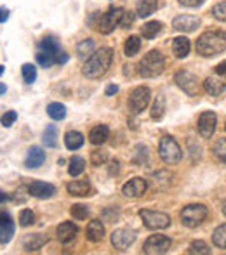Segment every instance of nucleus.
<instances>
[{
  "label": "nucleus",
  "instance_id": "obj_1",
  "mask_svg": "<svg viewBox=\"0 0 226 255\" xmlns=\"http://www.w3.org/2000/svg\"><path fill=\"white\" fill-rule=\"evenodd\" d=\"M113 61V51L110 47H101L99 51H94L87 57L84 68H82V75L87 77L89 80H98L108 71Z\"/></svg>",
  "mask_w": 226,
  "mask_h": 255
},
{
  "label": "nucleus",
  "instance_id": "obj_2",
  "mask_svg": "<svg viewBox=\"0 0 226 255\" xmlns=\"http://www.w3.org/2000/svg\"><path fill=\"white\" fill-rule=\"evenodd\" d=\"M197 52L204 57H213L226 51V31L211 30L206 31L197 40Z\"/></svg>",
  "mask_w": 226,
  "mask_h": 255
},
{
  "label": "nucleus",
  "instance_id": "obj_3",
  "mask_svg": "<svg viewBox=\"0 0 226 255\" xmlns=\"http://www.w3.org/2000/svg\"><path fill=\"white\" fill-rule=\"evenodd\" d=\"M164 68H166V57L162 56V52L150 51L139 61L138 73L145 78H153V77H159L164 71Z\"/></svg>",
  "mask_w": 226,
  "mask_h": 255
},
{
  "label": "nucleus",
  "instance_id": "obj_4",
  "mask_svg": "<svg viewBox=\"0 0 226 255\" xmlns=\"http://www.w3.org/2000/svg\"><path fill=\"white\" fill-rule=\"evenodd\" d=\"M159 156L162 158L164 163L167 165H176L181 161L183 158V153H181V148H179L178 141L171 135H164L159 142Z\"/></svg>",
  "mask_w": 226,
  "mask_h": 255
},
{
  "label": "nucleus",
  "instance_id": "obj_5",
  "mask_svg": "<svg viewBox=\"0 0 226 255\" xmlns=\"http://www.w3.org/2000/svg\"><path fill=\"white\" fill-rule=\"evenodd\" d=\"M207 214H209V210H207L206 205L192 203V205H186L181 210V221L186 228L193 229V228H199V226L206 221Z\"/></svg>",
  "mask_w": 226,
  "mask_h": 255
},
{
  "label": "nucleus",
  "instance_id": "obj_6",
  "mask_svg": "<svg viewBox=\"0 0 226 255\" xmlns=\"http://www.w3.org/2000/svg\"><path fill=\"white\" fill-rule=\"evenodd\" d=\"M139 217L143 219V224L152 231H160V229H167L171 226V217L164 212H155L143 208L139 210Z\"/></svg>",
  "mask_w": 226,
  "mask_h": 255
},
{
  "label": "nucleus",
  "instance_id": "obj_7",
  "mask_svg": "<svg viewBox=\"0 0 226 255\" xmlns=\"http://www.w3.org/2000/svg\"><path fill=\"white\" fill-rule=\"evenodd\" d=\"M125 10L122 7H110L106 12H103V16L99 17L98 23V31L103 35H110L117 26H120L122 16Z\"/></svg>",
  "mask_w": 226,
  "mask_h": 255
},
{
  "label": "nucleus",
  "instance_id": "obj_8",
  "mask_svg": "<svg viewBox=\"0 0 226 255\" xmlns=\"http://www.w3.org/2000/svg\"><path fill=\"white\" fill-rule=\"evenodd\" d=\"M150 98H152V91L148 87H136L134 91L129 96V110L131 113L139 115L150 103Z\"/></svg>",
  "mask_w": 226,
  "mask_h": 255
},
{
  "label": "nucleus",
  "instance_id": "obj_9",
  "mask_svg": "<svg viewBox=\"0 0 226 255\" xmlns=\"http://www.w3.org/2000/svg\"><path fill=\"white\" fill-rule=\"evenodd\" d=\"M171 249V238L164 235H152L143 245V252L148 255H160L169 252Z\"/></svg>",
  "mask_w": 226,
  "mask_h": 255
},
{
  "label": "nucleus",
  "instance_id": "obj_10",
  "mask_svg": "<svg viewBox=\"0 0 226 255\" xmlns=\"http://www.w3.org/2000/svg\"><path fill=\"white\" fill-rule=\"evenodd\" d=\"M174 82L178 84V87L181 91H185V94L188 96H199V78L190 71H178L174 77Z\"/></svg>",
  "mask_w": 226,
  "mask_h": 255
},
{
  "label": "nucleus",
  "instance_id": "obj_11",
  "mask_svg": "<svg viewBox=\"0 0 226 255\" xmlns=\"http://www.w3.org/2000/svg\"><path fill=\"white\" fill-rule=\"evenodd\" d=\"M216 124H218L216 113H213V111H204L199 118V124H197L199 134L202 135L204 139L213 137V134L216 132Z\"/></svg>",
  "mask_w": 226,
  "mask_h": 255
},
{
  "label": "nucleus",
  "instance_id": "obj_12",
  "mask_svg": "<svg viewBox=\"0 0 226 255\" xmlns=\"http://www.w3.org/2000/svg\"><path fill=\"white\" fill-rule=\"evenodd\" d=\"M136 242V233L131 229H117L112 233V245L120 252H125Z\"/></svg>",
  "mask_w": 226,
  "mask_h": 255
},
{
  "label": "nucleus",
  "instance_id": "obj_13",
  "mask_svg": "<svg viewBox=\"0 0 226 255\" xmlns=\"http://www.w3.org/2000/svg\"><path fill=\"white\" fill-rule=\"evenodd\" d=\"M14 231H16L14 219L7 212H0V245L9 243L14 236Z\"/></svg>",
  "mask_w": 226,
  "mask_h": 255
},
{
  "label": "nucleus",
  "instance_id": "obj_14",
  "mask_svg": "<svg viewBox=\"0 0 226 255\" xmlns=\"http://www.w3.org/2000/svg\"><path fill=\"white\" fill-rule=\"evenodd\" d=\"M146 189H148V184H146V181L141 177L131 179V181L122 186V193H124L127 198H139V196L145 195Z\"/></svg>",
  "mask_w": 226,
  "mask_h": 255
},
{
  "label": "nucleus",
  "instance_id": "obj_15",
  "mask_svg": "<svg viewBox=\"0 0 226 255\" xmlns=\"http://www.w3.org/2000/svg\"><path fill=\"white\" fill-rule=\"evenodd\" d=\"M28 191H30L31 196L40 200H47L52 198L56 195V188L49 182H42V181H33L30 186H28Z\"/></svg>",
  "mask_w": 226,
  "mask_h": 255
},
{
  "label": "nucleus",
  "instance_id": "obj_16",
  "mask_svg": "<svg viewBox=\"0 0 226 255\" xmlns=\"http://www.w3.org/2000/svg\"><path fill=\"white\" fill-rule=\"evenodd\" d=\"M172 26H174V30L183 31V33H192V31H195L197 28L200 26V19L195 16H188V14H185V16L176 17V19L172 21Z\"/></svg>",
  "mask_w": 226,
  "mask_h": 255
},
{
  "label": "nucleus",
  "instance_id": "obj_17",
  "mask_svg": "<svg viewBox=\"0 0 226 255\" xmlns=\"http://www.w3.org/2000/svg\"><path fill=\"white\" fill-rule=\"evenodd\" d=\"M77 233H78V228L73 222H63V224H59L56 229L57 240H59L61 243H64V245L73 242V240L77 238Z\"/></svg>",
  "mask_w": 226,
  "mask_h": 255
},
{
  "label": "nucleus",
  "instance_id": "obj_18",
  "mask_svg": "<svg viewBox=\"0 0 226 255\" xmlns=\"http://www.w3.org/2000/svg\"><path fill=\"white\" fill-rule=\"evenodd\" d=\"M45 161V151L38 146H31L28 149V154H26V160H24V165L28 168H38L40 165H44Z\"/></svg>",
  "mask_w": 226,
  "mask_h": 255
},
{
  "label": "nucleus",
  "instance_id": "obj_19",
  "mask_svg": "<svg viewBox=\"0 0 226 255\" xmlns=\"http://www.w3.org/2000/svg\"><path fill=\"white\" fill-rule=\"evenodd\" d=\"M85 236H87L89 242L92 243H98L105 238V226H103L101 221H91L87 224V229H85Z\"/></svg>",
  "mask_w": 226,
  "mask_h": 255
},
{
  "label": "nucleus",
  "instance_id": "obj_20",
  "mask_svg": "<svg viewBox=\"0 0 226 255\" xmlns=\"http://www.w3.org/2000/svg\"><path fill=\"white\" fill-rule=\"evenodd\" d=\"M47 242H49L47 236L37 233V235H30L23 240V249L26 250V252H35V250H40Z\"/></svg>",
  "mask_w": 226,
  "mask_h": 255
},
{
  "label": "nucleus",
  "instance_id": "obj_21",
  "mask_svg": "<svg viewBox=\"0 0 226 255\" xmlns=\"http://www.w3.org/2000/svg\"><path fill=\"white\" fill-rule=\"evenodd\" d=\"M204 91H206L209 96H214V98H216V96H221L226 91V84L218 77H209V78H206V82H204Z\"/></svg>",
  "mask_w": 226,
  "mask_h": 255
},
{
  "label": "nucleus",
  "instance_id": "obj_22",
  "mask_svg": "<svg viewBox=\"0 0 226 255\" xmlns=\"http://www.w3.org/2000/svg\"><path fill=\"white\" fill-rule=\"evenodd\" d=\"M190 51H192V44L186 37H178L172 40V52L178 59H185Z\"/></svg>",
  "mask_w": 226,
  "mask_h": 255
},
{
  "label": "nucleus",
  "instance_id": "obj_23",
  "mask_svg": "<svg viewBox=\"0 0 226 255\" xmlns=\"http://www.w3.org/2000/svg\"><path fill=\"white\" fill-rule=\"evenodd\" d=\"M110 137V128L106 125H98L89 132V141L94 146H101L103 142H106V139Z\"/></svg>",
  "mask_w": 226,
  "mask_h": 255
},
{
  "label": "nucleus",
  "instance_id": "obj_24",
  "mask_svg": "<svg viewBox=\"0 0 226 255\" xmlns=\"http://www.w3.org/2000/svg\"><path fill=\"white\" fill-rule=\"evenodd\" d=\"M66 191L71 196H87L91 193V184L89 181H73L66 184Z\"/></svg>",
  "mask_w": 226,
  "mask_h": 255
},
{
  "label": "nucleus",
  "instance_id": "obj_25",
  "mask_svg": "<svg viewBox=\"0 0 226 255\" xmlns=\"http://www.w3.org/2000/svg\"><path fill=\"white\" fill-rule=\"evenodd\" d=\"M157 9H159V0H139L136 3V12H138L139 17L152 16Z\"/></svg>",
  "mask_w": 226,
  "mask_h": 255
},
{
  "label": "nucleus",
  "instance_id": "obj_26",
  "mask_svg": "<svg viewBox=\"0 0 226 255\" xmlns=\"http://www.w3.org/2000/svg\"><path fill=\"white\" fill-rule=\"evenodd\" d=\"M84 141H85V137L77 130H70V132H66V135H64V146H66L70 151L80 149L82 146H84Z\"/></svg>",
  "mask_w": 226,
  "mask_h": 255
},
{
  "label": "nucleus",
  "instance_id": "obj_27",
  "mask_svg": "<svg viewBox=\"0 0 226 255\" xmlns=\"http://www.w3.org/2000/svg\"><path fill=\"white\" fill-rule=\"evenodd\" d=\"M139 49H141V38L138 37V35H131V37L125 40L124 44V52L127 57H132L136 56V54L139 52Z\"/></svg>",
  "mask_w": 226,
  "mask_h": 255
},
{
  "label": "nucleus",
  "instance_id": "obj_28",
  "mask_svg": "<svg viewBox=\"0 0 226 255\" xmlns=\"http://www.w3.org/2000/svg\"><path fill=\"white\" fill-rule=\"evenodd\" d=\"M160 31H162V23H160V21H150V23L143 24V28H141V35L145 38H148V40L155 38Z\"/></svg>",
  "mask_w": 226,
  "mask_h": 255
},
{
  "label": "nucleus",
  "instance_id": "obj_29",
  "mask_svg": "<svg viewBox=\"0 0 226 255\" xmlns=\"http://www.w3.org/2000/svg\"><path fill=\"white\" fill-rule=\"evenodd\" d=\"M85 170V160L82 156H73L70 160V165H68V174L71 177H78L82 172Z\"/></svg>",
  "mask_w": 226,
  "mask_h": 255
},
{
  "label": "nucleus",
  "instance_id": "obj_30",
  "mask_svg": "<svg viewBox=\"0 0 226 255\" xmlns=\"http://www.w3.org/2000/svg\"><path fill=\"white\" fill-rule=\"evenodd\" d=\"M42 141H44V144L47 146V148H56L57 146V128H56L54 124H51V125L45 127Z\"/></svg>",
  "mask_w": 226,
  "mask_h": 255
},
{
  "label": "nucleus",
  "instance_id": "obj_31",
  "mask_svg": "<svg viewBox=\"0 0 226 255\" xmlns=\"http://www.w3.org/2000/svg\"><path fill=\"white\" fill-rule=\"evenodd\" d=\"M47 115L52 118V120H63L64 117H66V106L61 103H51L47 106Z\"/></svg>",
  "mask_w": 226,
  "mask_h": 255
},
{
  "label": "nucleus",
  "instance_id": "obj_32",
  "mask_svg": "<svg viewBox=\"0 0 226 255\" xmlns=\"http://www.w3.org/2000/svg\"><path fill=\"white\" fill-rule=\"evenodd\" d=\"M37 63L40 64L42 68H51L52 64L57 63V56H56V54H52V52H47V51H42V49H38Z\"/></svg>",
  "mask_w": 226,
  "mask_h": 255
},
{
  "label": "nucleus",
  "instance_id": "obj_33",
  "mask_svg": "<svg viewBox=\"0 0 226 255\" xmlns=\"http://www.w3.org/2000/svg\"><path fill=\"white\" fill-rule=\"evenodd\" d=\"M38 49H42V51H47V52H52V54H56V56L61 52L59 42H57L54 37H45V38H42L40 44H38Z\"/></svg>",
  "mask_w": 226,
  "mask_h": 255
},
{
  "label": "nucleus",
  "instance_id": "obj_34",
  "mask_svg": "<svg viewBox=\"0 0 226 255\" xmlns=\"http://www.w3.org/2000/svg\"><path fill=\"white\" fill-rule=\"evenodd\" d=\"M94 47H96V44L92 38H85V40L78 42V45H77L78 57H89L92 52H94Z\"/></svg>",
  "mask_w": 226,
  "mask_h": 255
},
{
  "label": "nucleus",
  "instance_id": "obj_35",
  "mask_svg": "<svg viewBox=\"0 0 226 255\" xmlns=\"http://www.w3.org/2000/svg\"><path fill=\"white\" fill-rule=\"evenodd\" d=\"M213 243L218 247V249H226V224H221L214 229Z\"/></svg>",
  "mask_w": 226,
  "mask_h": 255
},
{
  "label": "nucleus",
  "instance_id": "obj_36",
  "mask_svg": "<svg viewBox=\"0 0 226 255\" xmlns=\"http://www.w3.org/2000/svg\"><path fill=\"white\" fill-rule=\"evenodd\" d=\"M164 113H166V99H164V96H157L155 103L152 106V118L153 120H162Z\"/></svg>",
  "mask_w": 226,
  "mask_h": 255
},
{
  "label": "nucleus",
  "instance_id": "obj_37",
  "mask_svg": "<svg viewBox=\"0 0 226 255\" xmlns=\"http://www.w3.org/2000/svg\"><path fill=\"white\" fill-rule=\"evenodd\" d=\"M21 73H23V80L24 84H33L35 80H37V68L33 66L31 63H24L23 66H21Z\"/></svg>",
  "mask_w": 226,
  "mask_h": 255
},
{
  "label": "nucleus",
  "instance_id": "obj_38",
  "mask_svg": "<svg viewBox=\"0 0 226 255\" xmlns=\"http://www.w3.org/2000/svg\"><path fill=\"white\" fill-rule=\"evenodd\" d=\"M188 254L190 255H209L211 249L206 242L197 240V242H192V245H190V249H188Z\"/></svg>",
  "mask_w": 226,
  "mask_h": 255
},
{
  "label": "nucleus",
  "instance_id": "obj_39",
  "mask_svg": "<svg viewBox=\"0 0 226 255\" xmlns=\"http://www.w3.org/2000/svg\"><path fill=\"white\" fill-rule=\"evenodd\" d=\"M89 207L87 205H82V203H77V205H73V207L70 208V214H71V217L75 219V221H85L87 219V215H89Z\"/></svg>",
  "mask_w": 226,
  "mask_h": 255
},
{
  "label": "nucleus",
  "instance_id": "obj_40",
  "mask_svg": "<svg viewBox=\"0 0 226 255\" xmlns=\"http://www.w3.org/2000/svg\"><path fill=\"white\" fill-rule=\"evenodd\" d=\"M106 160H108V153L103 151V149H96V151L91 153V163L94 167H99V165H105Z\"/></svg>",
  "mask_w": 226,
  "mask_h": 255
},
{
  "label": "nucleus",
  "instance_id": "obj_41",
  "mask_svg": "<svg viewBox=\"0 0 226 255\" xmlns=\"http://www.w3.org/2000/svg\"><path fill=\"white\" fill-rule=\"evenodd\" d=\"M33 222H35V214L30 208H24V210L19 212V226L26 228V226H31Z\"/></svg>",
  "mask_w": 226,
  "mask_h": 255
},
{
  "label": "nucleus",
  "instance_id": "obj_42",
  "mask_svg": "<svg viewBox=\"0 0 226 255\" xmlns=\"http://www.w3.org/2000/svg\"><path fill=\"white\" fill-rule=\"evenodd\" d=\"M214 154H216L223 163H226V137H221L220 141L214 144Z\"/></svg>",
  "mask_w": 226,
  "mask_h": 255
},
{
  "label": "nucleus",
  "instance_id": "obj_43",
  "mask_svg": "<svg viewBox=\"0 0 226 255\" xmlns=\"http://www.w3.org/2000/svg\"><path fill=\"white\" fill-rule=\"evenodd\" d=\"M213 16L216 17L218 21H223V23H226V2H220L216 3V5L213 7Z\"/></svg>",
  "mask_w": 226,
  "mask_h": 255
},
{
  "label": "nucleus",
  "instance_id": "obj_44",
  "mask_svg": "<svg viewBox=\"0 0 226 255\" xmlns=\"http://www.w3.org/2000/svg\"><path fill=\"white\" fill-rule=\"evenodd\" d=\"M16 120H17V113L10 110V111H5V113L2 115V118H0V124H2L5 128H9Z\"/></svg>",
  "mask_w": 226,
  "mask_h": 255
},
{
  "label": "nucleus",
  "instance_id": "obj_45",
  "mask_svg": "<svg viewBox=\"0 0 226 255\" xmlns=\"http://www.w3.org/2000/svg\"><path fill=\"white\" fill-rule=\"evenodd\" d=\"M134 14L132 12H127V10H125L124 12V16H122V21H120V26L122 28H129L132 24V21H134Z\"/></svg>",
  "mask_w": 226,
  "mask_h": 255
},
{
  "label": "nucleus",
  "instance_id": "obj_46",
  "mask_svg": "<svg viewBox=\"0 0 226 255\" xmlns=\"http://www.w3.org/2000/svg\"><path fill=\"white\" fill-rule=\"evenodd\" d=\"M178 2L185 7H197V5H200L204 0H178Z\"/></svg>",
  "mask_w": 226,
  "mask_h": 255
},
{
  "label": "nucleus",
  "instance_id": "obj_47",
  "mask_svg": "<svg viewBox=\"0 0 226 255\" xmlns=\"http://www.w3.org/2000/svg\"><path fill=\"white\" fill-rule=\"evenodd\" d=\"M216 73L220 75V77L226 78V61H223V63H220L216 66Z\"/></svg>",
  "mask_w": 226,
  "mask_h": 255
},
{
  "label": "nucleus",
  "instance_id": "obj_48",
  "mask_svg": "<svg viewBox=\"0 0 226 255\" xmlns=\"http://www.w3.org/2000/svg\"><path fill=\"white\" fill-rule=\"evenodd\" d=\"M7 19H9V9L0 7V23H5Z\"/></svg>",
  "mask_w": 226,
  "mask_h": 255
},
{
  "label": "nucleus",
  "instance_id": "obj_49",
  "mask_svg": "<svg viewBox=\"0 0 226 255\" xmlns=\"http://www.w3.org/2000/svg\"><path fill=\"white\" fill-rule=\"evenodd\" d=\"M117 92H118V85L112 84V85H108V87H106V92H105V94L112 98V96H115V94H117Z\"/></svg>",
  "mask_w": 226,
  "mask_h": 255
},
{
  "label": "nucleus",
  "instance_id": "obj_50",
  "mask_svg": "<svg viewBox=\"0 0 226 255\" xmlns=\"http://www.w3.org/2000/svg\"><path fill=\"white\" fill-rule=\"evenodd\" d=\"M7 92V87L3 84H0V96H3Z\"/></svg>",
  "mask_w": 226,
  "mask_h": 255
},
{
  "label": "nucleus",
  "instance_id": "obj_51",
  "mask_svg": "<svg viewBox=\"0 0 226 255\" xmlns=\"http://www.w3.org/2000/svg\"><path fill=\"white\" fill-rule=\"evenodd\" d=\"M7 198H9V196H7L5 193H2V191H0V203H2V202H5Z\"/></svg>",
  "mask_w": 226,
  "mask_h": 255
},
{
  "label": "nucleus",
  "instance_id": "obj_52",
  "mask_svg": "<svg viewBox=\"0 0 226 255\" xmlns=\"http://www.w3.org/2000/svg\"><path fill=\"white\" fill-rule=\"evenodd\" d=\"M3 71H5V66H2V64H0V77L3 75Z\"/></svg>",
  "mask_w": 226,
  "mask_h": 255
},
{
  "label": "nucleus",
  "instance_id": "obj_53",
  "mask_svg": "<svg viewBox=\"0 0 226 255\" xmlns=\"http://www.w3.org/2000/svg\"><path fill=\"white\" fill-rule=\"evenodd\" d=\"M223 214L226 215V203H225V207H223Z\"/></svg>",
  "mask_w": 226,
  "mask_h": 255
},
{
  "label": "nucleus",
  "instance_id": "obj_54",
  "mask_svg": "<svg viewBox=\"0 0 226 255\" xmlns=\"http://www.w3.org/2000/svg\"><path fill=\"white\" fill-rule=\"evenodd\" d=\"M225 128H226V125H225Z\"/></svg>",
  "mask_w": 226,
  "mask_h": 255
}]
</instances>
